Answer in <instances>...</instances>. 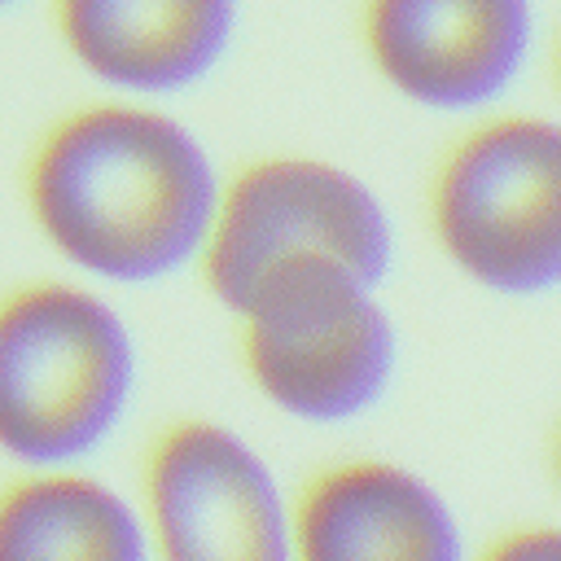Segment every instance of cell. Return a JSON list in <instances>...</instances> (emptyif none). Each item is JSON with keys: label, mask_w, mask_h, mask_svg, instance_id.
Here are the masks:
<instances>
[{"label": "cell", "mask_w": 561, "mask_h": 561, "mask_svg": "<svg viewBox=\"0 0 561 561\" xmlns=\"http://www.w3.org/2000/svg\"><path fill=\"white\" fill-rule=\"evenodd\" d=\"M219 171L175 114L136 96L66 110L31 145L22 197L35 232L83 276L153 285L197 263Z\"/></svg>", "instance_id": "cell-1"}, {"label": "cell", "mask_w": 561, "mask_h": 561, "mask_svg": "<svg viewBox=\"0 0 561 561\" xmlns=\"http://www.w3.org/2000/svg\"><path fill=\"white\" fill-rule=\"evenodd\" d=\"M136 390L127 320L79 280H26L0 294V451L75 465L123 421Z\"/></svg>", "instance_id": "cell-2"}, {"label": "cell", "mask_w": 561, "mask_h": 561, "mask_svg": "<svg viewBox=\"0 0 561 561\" xmlns=\"http://www.w3.org/2000/svg\"><path fill=\"white\" fill-rule=\"evenodd\" d=\"M228 311L254 390L307 425L355 421L394 381V316L381 285L346 263L285 259Z\"/></svg>", "instance_id": "cell-3"}, {"label": "cell", "mask_w": 561, "mask_h": 561, "mask_svg": "<svg viewBox=\"0 0 561 561\" xmlns=\"http://www.w3.org/2000/svg\"><path fill=\"white\" fill-rule=\"evenodd\" d=\"M430 232L443 259L504 298L561 280V127L543 114H486L430 171Z\"/></svg>", "instance_id": "cell-4"}, {"label": "cell", "mask_w": 561, "mask_h": 561, "mask_svg": "<svg viewBox=\"0 0 561 561\" xmlns=\"http://www.w3.org/2000/svg\"><path fill=\"white\" fill-rule=\"evenodd\" d=\"M285 259H333L386 285L394 267V219L373 184L342 162L311 153L254 158L219 180L197 272L232 307Z\"/></svg>", "instance_id": "cell-5"}, {"label": "cell", "mask_w": 561, "mask_h": 561, "mask_svg": "<svg viewBox=\"0 0 561 561\" xmlns=\"http://www.w3.org/2000/svg\"><path fill=\"white\" fill-rule=\"evenodd\" d=\"M149 561H294L289 500L267 460L224 421H171L145 451Z\"/></svg>", "instance_id": "cell-6"}, {"label": "cell", "mask_w": 561, "mask_h": 561, "mask_svg": "<svg viewBox=\"0 0 561 561\" xmlns=\"http://www.w3.org/2000/svg\"><path fill=\"white\" fill-rule=\"evenodd\" d=\"M359 44L408 105L473 114L522 79L535 53V0H359Z\"/></svg>", "instance_id": "cell-7"}, {"label": "cell", "mask_w": 561, "mask_h": 561, "mask_svg": "<svg viewBox=\"0 0 561 561\" xmlns=\"http://www.w3.org/2000/svg\"><path fill=\"white\" fill-rule=\"evenodd\" d=\"M241 0H53L66 57L114 96L158 101L219 70Z\"/></svg>", "instance_id": "cell-8"}, {"label": "cell", "mask_w": 561, "mask_h": 561, "mask_svg": "<svg viewBox=\"0 0 561 561\" xmlns=\"http://www.w3.org/2000/svg\"><path fill=\"white\" fill-rule=\"evenodd\" d=\"M294 561H465L451 504L421 473L359 456L320 469L289 500Z\"/></svg>", "instance_id": "cell-9"}, {"label": "cell", "mask_w": 561, "mask_h": 561, "mask_svg": "<svg viewBox=\"0 0 561 561\" xmlns=\"http://www.w3.org/2000/svg\"><path fill=\"white\" fill-rule=\"evenodd\" d=\"M0 561H149L140 508L70 465L0 491Z\"/></svg>", "instance_id": "cell-10"}, {"label": "cell", "mask_w": 561, "mask_h": 561, "mask_svg": "<svg viewBox=\"0 0 561 561\" xmlns=\"http://www.w3.org/2000/svg\"><path fill=\"white\" fill-rule=\"evenodd\" d=\"M478 561H561V539L552 526H513L504 530Z\"/></svg>", "instance_id": "cell-11"}, {"label": "cell", "mask_w": 561, "mask_h": 561, "mask_svg": "<svg viewBox=\"0 0 561 561\" xmlns=\"http://www.w3.org/2000/svg\"><path fill=\"white\" fill-rule=\"evenodd\" d=\"M13 4H22V0H0V13H4V9H13Z\"/></svg>", "instance_id": "cell-12"}]
</instances>
